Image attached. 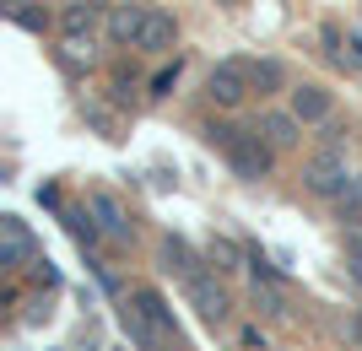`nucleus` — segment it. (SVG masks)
Masks as SVG:
<instances>
[{
    "mask_svg": "<svg viewBox=\"0 0 362 351\" xmlns=\"http://www.w3.org/2000/svg\"><path fill=\"white\" fill-rule=\"evenodd\" d=\"M341 216H346L351 227H362V179H357V184H351L346 195H341Z\"/></svg>",
    "mask_w": 362,
    "mask_h": 351,
    "instance_id": "13",
    "label": "nucleus"
},
{
    "mask_svg": "<svg viewBox=\"0 0 362 351\" xmlns=\"http://www.w3.org/2000/svg\"><path fill=\"white\" fill-rule=\"evenodd\" d=\"M92 206V216H98V227L108 232V238H130V222H124V206L114 195H103V189H98V195L87 200Z\"/></svg>",
    "mask_w": 362,
    "mask_h": 351,
    "instance_id": "8",
    "label": "nucleus"
},
{
    "mask_svg": "<svg viewBox=\"0 0 362 351\" xmlns=\"http://www.w3.org/2000/svg\"><path fill=\"white\" fill-rule=\"evenodd\" d=\"M303 184L314 189V195H346V152L341 146H319L308 162H303Z\"/></svg>",
    "mask_w": 362,
    "mask_h": 351,
    "instance_id": "3",
    "label": "nucleus"
},
{
    "mask_svg": "<svg viewBox=\"0 0 362 351\" xmlns=\"http://www.w3.org/2000/svg\"><path fill=\"white\" fill-rule=\"evenodd\" d=\"M346 265H351V275H357V281H362V227L351 232V260H346Z\"/></svg>",
    "mask_w": 362,
    "mask_h": 351,
    "instance_id": "15",
    "label": "nucleus"
},
{
    "mask_svg": "<svg viewBox=\"0 0 362 351\" xmlns=\"http://www.w3.org/2000/svg\"><path fill=\"white\" fill-rule=\"evenodd\" d=\"M255 87H259V92L281 87V65H276V60H259V65H255Z\"/></svg>",
    "mask_w": 362,
    "mask_h": 351,
    "instance_id": "14",
    "label": "nucleus"
},
{
    "mask_svg": "<svg viewBox=\"0 0 362 351\" xmlns=\"http://www.w3.org/2000/svg\"><path fill=\"white\" fill-rule=\"evenodd\" d=\"M173 38H179L173 16H163V11H146V22H141V38H136V49H146V54H168V49H173Z\"/></svg>",
    "mask_w": 362,
    "mask_h": 351,
    "instance_id": "6",
    "label": "nucleus"
},
{
    "mask_svg": "<svg viewBox=\"0 0 362 351\" xmlns=\"http://www.w3.org/2000/svg\"><path fill=\"white\" fill-rule=\"evenodd\" d=\"M163 260H168V270H179L184 281L195 275V260H189V249H184V244H163Z\"/></svg>",
    "mask_w": 362,
    "mask_h": 351,
    "instance_id": "12",
    "label": "nucleus"
},
{
    "mask_svg": "<svg viewBox=\"0 0 362 351\" xmlns=\"http://www.w3.org/2000/svg\"><path fill=\"white\" fill-rule=\"evenodd\" d=\"M0 244H6V265H28L33 260V232L22 216H0Z\"/></svg>",
    "mask_w": 362,
    "mask_h": 351,
    "instance_id": "7",
    "label": "nucleus"
},
{
    "mask_svg": "<svg viewBox=\"0 0 362 351\" xmlns=\"http://www.w3.org/2000/svg\"><path fill=\"white\" fill-rule=\"evenodd\" d=\"M249 87H255V65H249V60H216L211 76H206L211 103H222V108L243 103V97H249Z\"/></svg>",
    "mask_w": 362,
    "mask_h": 351,
    "instance_id": "4",
    "label": "nucleus"
},
{
    "mask_svg": "<svg viewBox=\"0 0 362 351\" xmlns=\"http://www.w3.org/2000/svg\"><path fill=\"white\" fill-rule=\"evenodd\" d=\"M124 330L136 335V346L163 351L168 340H173V314H168V303L157 297V292L141 287V292H136V308H124Z\"/></svg>",
    "mask_w": 362,
    "mask_h": 351,
    "instance_id": "1",
    "label": "nucleus"
},
{
    "mask_svg": "<svg viewBox=\"0 0 362 351\" xmlns=\"http://www.w3.org/2000/svg\"><path fill=\"white\" fill-rule=\"evenodd\" d=\"M206 136L227 152V162L238 168V179H265L271 173V141L249 136V130H227V124H211Z\"/></svg>",
    "mask_w": 362,
    "mask_h": 351,
    "instance_id": "2",
    "label": "nucleus"
},
{
    "mask_svg": "<svg viewBox=\"0 0 362 351\" xmlns=\"http://www.w3.org/2000/svg\"><path fill=\"white\" fill-rule=\"evenodd\" d=\"M189 303L200 308V319H211V324L227 319V292H222V281H216V275H206V270L189 275Z\"/></svg>",
    "mask_w": 362,
    "mask_h": 351,
    "instance_id": "5",
    "label": "nucleus"
},
{
    "mask_svg": "<svg viewBox=\"0 0 362 351\" xmlns=\"http://www.w3.org/2000/svg\"><path fill=\"white\" fill-rule=\"evenodd\" d=\"M292 114H298V124L330 119V92H325V87H298V92H292Z\"/></svg>",
    "mask_w": 362,
    "mask_h": 351,
    "instance_id": "9",
    "label": "nucleus"
},
{
    "mask_svg": "<svg viewBox=\"0 0 362 351\" xmlns=\"http://www.w3.org/2000/svg\"><path fill=\"white\" fill-rule=\"evenodd\" d=\"M222 6H233V0H222Z\"/></svg>",
    "mask_w": 362,
    "mask_h": 351,
    "instance_id": "17",
    "label": "nucleus"
},
{
    "mask_svg": "<svg viewBox=\"0 0 362 351\" xmlns=\"http://www.w3.org/2000/svg\"><path fill=\"white\" fill-rule=\"evenodd\" d=\"M141 22H146V6H119V11L108 16V32H114L119 44H130V49H136V38H141Z\"/></svg>",
    "mask_w": 362,
    "mask_h": 351,
    "instance_id": "10",
    "label": "nucleus"
},
{
    "mask_svg": "<svg viewBox=\"0 0 362 351\" xmlns=\"http://www.w3.org/2000/svg\"><path fill=\"white\" fill-rule=\"evenodd\" d=\"M259 130H265L271 146H292V141H298V114H265Z\"/></svg>",
    "mask_w": 362,
    "mask_h": 351,
    "instance_id": "11",
    "label": "nucleus"
},
{
    "mask_svg": "<svg viewBox=\"0 0 362 351\" xmlns=\"http://www.w3.org/2000/svg\"><path fill=\"white\" fill-rule=\"evenodd\" d=\"M173 76H179V65H173V71H157V81H151V92H168V87H173Z\"/></svg>",
    "mask_w": 362,
    "mask_h": 351,
    "instance_id": "16",
    "label": "nucleus"
}]
</instances>
